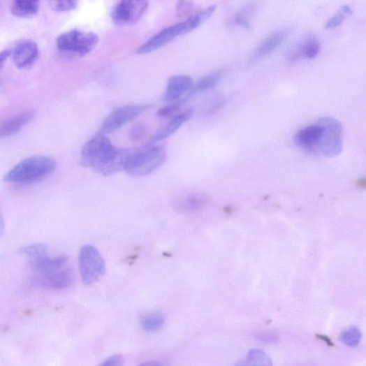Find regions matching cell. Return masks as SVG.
<instances>
[{
  "label": "cell",
  "instance_id": "obj_1",
  "mask_svg": "<svg viewBox=\"0 0 366 366\" xmlns=\"http://www.w3.org/2000/svg\"><path fill=\"white\" fill-rule=\"evenodd\" d=\"M217 8L216 5L211 6L192 15L184 22L163 29L162 31L141 45L136 53L145 54L154 52L171 43L177 37L193 31L205 22L215 12Z\"/></svg>",
  "mask_w": 366,
  "mask_h": 366
},
{
  "label": "cell",
  "instance_id": "obj_2",
  "mask_svg": "<svg viewBox=\"0 0 366 366\" xmlns=\"http://www.w3.org/2000/svg\"><path fill=\"white\" fill-rule=\"evenodd\" d=\"M167 151L161 145H148L131 151L125 170L134 177H142L154 172L166 161Z\"/></svg>",
  "mask_w": 366,
  "mask_h": 366
},
{
  "label": "cell",
  "instance_id": "obj_3",
  "mask_svg": "<svg viewBox=\"0 0 366 366\" xmlns=\"http://www.w3.org/2000/svg\"><path fill=\"white\" fill-rule=\"evenodd\" d=\"M55 161L43 156L24 159L13 167L4 177L10 183L34 182L52 173L56 168Z\"/></svg>",
  "mask_w": 366,
  "mask_h": 366
},
{
  "label": "cell",
  "instance_id": "obj_4",
  "mask_svg": "<svg viewBox=\"0 0 366 366\" xmlns=\"http://www.w3.org/2000/svg\"><path fill=\"white\" fill-rule=\"evenodd\" d=\"M117 149L110 139L100 134L89 140L81 152V163L101 173L115 157Z\"/></svg>",
  "mask_w": 366,
  "mask_h": 366
},
{
  "label": "cell",
  "instance_id": "obj_5",
  "mask_svg": "<svg viewBox=\"0 0 366 366\" xmlns=\"http://www.w3.org/2000/svg\"><path fill=\"white\" fill-rule=\"evenodd\" d=\"M322 131L316 154L324 158L338 156L343 149V127L337 119L322 117L319 119Z\"/></svg>",
  "mask_w": 366,
  "mask_h": 366
},
{
  "label": "cell",
  "instance_id": "obj_6",
  "mask_svg": "<svg viewBox=\"0 0 366 366\" xmlns=\"http://www.w3.org/2000/svg\"><path fill=\"white\" fill-rule=\"evenodd\" d=\"M98 42V36L93 33L73 29L58 37L57 47L61 52L84 57L93 51Z\"/></svg>",
  "mask_w": 366,
  "mask_h": 366
},
{
  "label": "cell",
  "instance_id": "obj_7",
  "mask_svg": "<svg viewBox=\"0 0 366 366\" xmlns=\"http://www.w3.org/2000/svg\"><path fill=\"white\" fill-rule=\"evenodd\" d=\"M79 265L81 278L85 285L94 284L105 272V263L101 254L91 245H85L80 249Z\"/></svg>",
  "mask_w": 366,
  "mask_h": 366
},
{
  "label": "cell",
  "instance_id": "obj_8",
  "mask_svg": "<svg viewBox=\"0 0 366 366\" xmlns=\"http://www.w3.org/2000/svg\"><path fill=\"white\" fill-rule=\"evenodd\" d=\"M149 6V0H120L112 12L113 21L119 25L138 22Z\"/></svg>",
  "mask_w": 366,
  "mask_h": 366
},
{
  "label": "cell",
  "instance_id": "obj_9",
  "mask_svg": "<svg viewBox=\"0 0 366 366\" xmlns=\"http://www.w3.org/2000/svg\"><path fill=\"white\" fill-rule=\"evenodd\" d=\"M149 108L148 105L121 107L112 112L100 129V134L112 133L133 120Z\"/></svg>",
  "mask_w": 366,
  "mask_h": 366
},
{
  "label": "cell",
  "instance_id": "obj_10",
  "mask_svg": "<svg viewBox=\"0 0 366 366\" xmlns=\"http://www.w3.org/2000/svg\"><path fill=\"white\" fill-rule=\"evenodd\" d=\"M35 285L47 290H62L73 285L75 276L68 266L40 272L34 279Z\"/></svg>",
  "mask_w": 366,
  "mask_h": 366
},
{
  "label": "cell",
  "instance_id": "obj_11",
  "mask_svg": "<svg viewBox=\"0 0 366 366\" xmlns=\"http://www.w3.org/2000/svg\"><path fill=\"white\" fill-rule=\"evenodd\" d=\"M12 55L17 68L28 69L36 64L39 56V48L37 43L33 41H23L15 46Z\"/></svg>",
  "mask_w": 366,
  "mask_h": 366
},
{
  "label": "cell",
  "instance_id": "obj_12",
  "mask_svg": "<svg viewBox=\"0 0 366 366\" xmlns=\"http://www.w3.org/2000/svg\"><path fill=\"white\" fill-rule=\"evenodd\" d=\"M322 131L319 120L316 124L299 130L294 136L295 144L300 148L316 154Z\"/></svg>",
  "mask_w": 366,
  "mask_h": 366
},
{
  "label": "cell",
  "instance_id": "obj_13",
  "mask_svg": "<svg viewBox=\"0 0 366 366\" xmlns=\"http://www.w3.org/2000/svg\"><path fill=\"white\" fill-rule=\"evenodd\" d=\"M193 87L192 78L188 75H175L168 82L166 93L163 101L173 102L178 101L186 92L191 91Z\"/></svg>",
  "mask_w": 366,
  "mask_h": 366
},
{
  "label": "cell",
  "instance_id": "obj_14",
  "mask_svg": "<svg viewBox=\"0 0 366 366\" xmlns=\"http://www.w3.org/2000/svg\"><path fill=\"white\" fill-rule=\"evenodd\" d=\"M35 116L34 111H27L11 118L0 125V138L18 133Z\"/></svg>",
  "mask_w": 366,
  "mask_h": 366
},
{
  "label": "cell",
  "instance_id": "obj_15",
  "mask_svg": "<svg viewBox=\"0 0 366 366\" xmlns=\"http://www.w3.org/2000/svg\"><path fill=\"white\" fill-rule=\"evenodd\" d=\"M194 110L189 109L175 116L163 129L159 131L152 139V142L165 140L173 135L183 124L193 116Z\"/></svg>",
  "mask_w": 366,
  "mask_h": 366
},
{
  "label": "cell",
  "instance_id": "obj_16",
  "mask_svg": "<svg viewBox=\"0 0 366 366\" xmlns=\"http://www.w3.org/2000/svg\"><path fill=\"white\" fill-rule=\"evenodd\" d=\"M40 10V0H15L12 6V13L20 18H29L36 16Z\"/></svg>",
  "mask_w": 366,
  "mask_h": 366
},
{
  "label": "cell",
  "instance_id": "obj_17",
  "mask_svg": "<svg viewBox=\"0 0 366 366\" xmlns=\"http://www.w3.org/2000/svg\"><path fill=\"white\" fill-rule=\"evenodd\" d=\"M284 35L276 33L265 39L256 50L257 57H265L270 54L284 42Z\"/></svg>",
  "mask_w": 366,
  "mask_h": 366
},
{
  "label": "cell",
  "instance_id": "obj_18",
  "mask_svg": "<svg viewBox=\"0 0 366 366\" xmlns=\"http://www.w3.org/2000/svg\"><path fill=\"white\" fill-rule=\"evenodd\" d=\"M206 200V197L202 194H191L179 200L177 207L182 211L194 212L203 208Z\"/></svg>",
  "mask_w": 366,
  "mask_h": 366
},
{
  "label": "cell",
  "instance_id": "obj_19",
  "mask_svg": "<svg viewBox=\"0 0 366 366\" xmlns=\"http://www.w3.org/2000/svg\"><path fill=\"white\" fill-rule=\"evenodd\" d=\"M223 71H219L212 73L200 80L198 84L193 86L190 91L189 97L198 93H203L210 89L214 87L221 80Z\"/></svg>",
  "mask_w": 366,
  "mask_h": 366
},
{
  "label": "cell",
  "instance_id": "obj_20",
  "mask_svg": "<svg viewBox=\"0 0 366 366\" xmlns=\"http://www.w3.org/2000/svg\"><path fill=\"white\" fill-rule=\"evenodd\" d=\"M165 323L163 315L159 312H150L143 315L140 319L141 327L147 332L159 330Z\"/></svg>",
  "mask_w": 366,
  "mask_h": 366
},
{
  "label": "cell",
  "instance_id": "obj_21",
  "mask_svg": "<svg viewBox=\"0 0 366 366\" xmlns=\"http://www.w3.org/2000/svg\"><path fill=\"white\" fill-rule=\"evenodd\" d=\"M320 49V43L317 40L312 39L302 45L298 50L293 52L291 56V59L295 60L302 56L309 59H313L319 54Z\"/></svg>",
  "mask_w": 366,
  "mask_h": 366
},
{
  "label": "cell",
  "instance_id": "obj_22",
  "mask_svg": "<svg viewBox=\"0 0 366 366\" xmlns=\"http://www.w3.org/2000/svg\"><path fill=\"white\" fill-rule=\"evenodd\" d=\"M247 365L270 366L272 362L270 356L260 349H252L249 351Z\"/></svg>",
  "mask_w": 366,
  "mask_h": 366
},
{
  "label": "cell",
  "instance_id": "obj_23",
  "mask_svg": "<svg viewBox=\"0 0 366 366\" xmlns=\"http://www.w3.org/2000/svg\"><path fill=\"white\" fill-rule=\"evenodd\" d=\"M48 247L44 243H34L31 245L23 247L20 251V254L27 257L29 261L38 258L42 255L47 254Z\"/></svg>",
  "mask_w": 366,
  "mask_h": 366
},
{
  "label": "cell",
  "instance_id": "obj_24",
  "mask_svg": "<svg viewBox=\"0 0 366 366\" xmlns=\"http://www.w3.org/2000/svg\"><path fill=\"white\" fill-rule=\"evenodd\" d=\"M361 338V331L355 326L343 332L341 337L342 342L345 345L353 348L357 347L359 345Z\"/></svg>",
  "mask_w": 366,
  "mask_h": 366
},
{
  "label": "cell",
  "instance_id": "obj_25",
  "mask_svg": "<svg viewBox=\"0 0 366 366\" xmlns=\"http://www.w3.org/2000/svg\"><path fill=\"white\" fill-rule=\"evenodd\" d=\"M353 10L348 6H342L326 24V29H333L340 26L345 20L353 14Z\"/></svg>",
  "mask_w": 366,
  "mask_h": 366
},
{
  "label": "cell",
  "instance_id": "obj_26",
  "mask_svg": "<svg viewBox=\"0 0 366 366\" xmlns=\"http://www.w3.org/2000/svg\"><path fill=\"white\" fill-rule=\"evenodd\" d=\"M52 8L59 13L70 12L75 9L79 0H48Z\"/></svg>",
  "mask_w": 366,
  "mask_h": 366
},
{
  "label": "cell",
  "instance_id": "obj_27",
  "mask_svg": "<svg viewBox=\"0 0 366 366\" xmlns=\"http://www.w3.org/2000/svg\"><path fill=\"white\" fill-rule=\"evenodd\" d=\"M183 101L184 100H180L177 102H175L170 105H168L165 108H161L158 112V116L160 117H170L173 116L175 112H177L181 108Z\"/></svg>",
  "mask_w": 366,
  "mask_h": 366
},
{
  "label": "cell",
  "instance_id": "obj_28",
  "mask_svg": "<svg viewBox=\"0 0 366 366\" xmlns=\"http://www.w3.org/2000/svg\"><path fill=\"white\" fill-rule=\"evenodd\" d=\"M146 136L145 128L142 125L135 126L131 132V139L134 142L142 141Z\"/></svg>",
  "mask_w": 366,
  "mask_h": 366
},
{
  "label": "cell",
  "instance_id": "obj_29",
  "mask_svg": "<svg viewBox=\"0 0 366 366\" xmlns=\"http://www.w3.org/2000/svg\"><path fill=\"white\" fill-rule=\"evenodd\" d=\"M192 9L191 4L187 0H180L177 5V13L181 16L188 15Z\"/></svg>",
  "mask_w": 366,
  "mask_h": 366
},
{
  "label": "cell",
  "instance_id": "obj_30",
  "mask_svg": "<svg viewBox=\"0 0 366 366\" xmlns=\"http://www.w3.org/2000/svg\"><path fill=\"white\" fill-rule=\"evenodd\" d=\"M124 358L120 355H114L102 363L101 365L103 366H119L124 364Z\"/></svg>",
  "mask_w": 366,
  "mask_h": 366
},
{
  "label": "cell",
  "instance_id": "obj_31",
  "mask_svg": "<svg viewBox=\"0 0 366 366\" xmlns=\"http://www.w3.org/2000/svg\"><path fill=\"white\" fill-rule=\"evenodd\" d=\"M256 338L266 343H276L278 342V337L272 332H261L256 335Z\"/></svg>",
  "mask_w": 366,
  "mask_h": 366
},
{
  "label": "cell",
  "instance_id": "obj_32",
  "mask_svg": "<svg viewBox=\"0 0 366 366\" xmlns=\"http://www.w3.org/2000/svg\"><path fill=\"white\" fill-rule=\"evenodd\" d=\"M11 55V52L9 50H3L0 52V71L3 69L5 63L6 62L7 59L9 58V57Z\"/></svg>",
  "mask_w": 366,
  "mask_h": 366
},
{
  "label": "cell",
  "instance_id": "obj_33",
  "mask_svg": "<svg viewBox=\"0 0 366 366\" xmlns=\"http://www.w3.org/2000/svg\"><path fill=\"white\" fill-rule=\"evenodd\" d=\"M5 230V220L4 217L3 216V213L1 212V210H0V237H1Z\"/></svg>",
  "mask_w": 366,
  "mask_h": 366
},
{
  "label": "cell",
  "instance_id": "obj_34",
  "mask_svg": "<svg viewBox=\"0 0 366 366\" xmlns=\"http://www.w3.org/2000/svg\"><path fill=\"white\" fill-rule=\"evenodd\" d=\"M320 339H322L323 341L325 342L326 344H329L330 346H332V343L328 337H322V335H320Z\"/></svg>",
  "mask_w": 366,
  "mask_h": 366
}]
</instances>
